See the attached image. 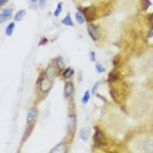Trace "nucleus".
Instances as JSON below:
<instances>
[{
  "label": "nucleus",
  "instance_id": "obj_33",
  "mask_svg": "<svg viewBox=\"0 0 153 153\" xmlns=\"http://www.w3.org/2000/svg\"><path fill=\"white\" fill-rule=\"evenodd\" d=\"M113 64H114V65H115V67H117V65H118V60H117V59H115V60H113Z\"/></svg>",
  "mask_w": 153,
  "mask_h": 153
},
{
  "label": "nucleus",
  "instance_id": "obj_4",
  "mask_svg": "<svg viewBox=\"0 0 153 153\" xmlns=\"http://www.w3.org/2000/svg\"><path fill=\"white\" fill-rule=\"evenodd\" d=\"M86 29H88V33H89V36L92 37L93 41H98V38H100V32H98V27H97L94 24L89 22Z\"/></svg>",
  "mask_w": 153,
  "mask_h": 153
},
{
  "label": "nucleus",
  "instance_id": "obj_27",
  "mask_svg": "<svg viewBox=\"0 0 153 153\" xmlns=\"http://www.w3.org/2000/svg\"><path fill=\"white\" fill-rule=\"evenodd\" d=\"M100 84H101V82H100V81H97V82H96V84H94V86H93V89H92V92H93V93H96V92H97V89H98V86H100Z\"/></svg>",
  "mask_w": 153,
  "mask_h": 153
},
{
  "label": "nucleus",
  "instance_id": "obj_26",
  "mask_svg": "<svg viewBox=\"0 0 153 153\" xmlns=\"http://www.w3.org/2000/svg\"><path fill=\"white\" fill-rule=\"evenodd\" d=\"M48 42V39L47 38H42V39L39 41V46H45V45H46Z\"/></svg>",
  "mask_w": 153,
  "mask_h": 153
},
{
  "label": "nucleus",
  "instance_id": "obj_1",
  "mask_svg": "<svg viewBox=\"0 0 153 153\" xmlns=\"http://www.w3.org/2000/svg\"><path fill=\"white\" fill-rule=\"evenodd\" d=\"M37 85H38V88H39V90L43 93V94H47V93L51 90V88H53V85H54V79L50 77V76H47L43 71L42 75L38 77Z\"/></svg>",
  "mask_w": 153,
  "mask_h": 153
},
{
  "label": "nucleus",
  "instance_id": "obj_20",
  "mask_svg": "<svg viewBox=\"0 0 153 153\" xmlns=\"http://www.w3.org/2000/svg\"><path fill=\"white\" fill-rule=\"evenodd\" d=\"M62 9H63V4H62V3H59L58 7H56V9H55V12H54V16H55V17H58L59 15H60Z\"/></svg>",
  "mask_w": 153,
  "mask_h": 153
},
{
  "label": "nucleus",
  "instance_id": "obj_21",
  "mask_svg": "<svg viewBox=\"0 0 153 153\" xmlns=\"http://www.w3.org/2000/svg\"><path fill=\"white\" fill-rule=\"evenodd\" d=\"M89 98H90V92L88 90V92H85L84 97H82V103H86V102L89 101Z\"/></svg>",
  "mask_w": 153,
  "mask_h": 153
},
{
  "label": "nucleus",
  "instance_id": "obj_30",
  "mask_svg": "<svg viewBox=\"0 0 153 153\" xmlns=\"http://www.w3.org/2000/svg\"><path fill=\"white\" fill-rule=\"evenodd\" d=\"M148 65H149V67H152V68H153V58H151V59L148 60Z\"/></svg>",
  "mask_w": 153,
  "mask_h": 153
},
{
  "label": "nucleus",
  "instance_id": "obj_13",
  "mask_svg": "<svg viewBox=\"0 0 153 153\" xmlns=\"http://www.w3.org/2000/svg\"><path fill=\"white\" fill-rule=\"evenodd\" d=\"M68 148L65 147V143H60V144H58L55 148L51 149V152L53 153H56V152H67Z\"/></svg>",
  "mask_w": 153,
  "mask_h": 153
},
{
  "label": "nucleus",
  "instance_id": "obj_10",
  "mask_svg": "<svg viewBox=\"0 0 153 153\" xmlns=\"http://www.w3.org/2000/svg\"><path fill=\"white\" fill-rule=\"evenodd\" d=\"M54 63H55L56 68L59 69V72H60V75H62V72L65 69V62H64V59L62 58V56H58V58L54 59Z\"/></svg>",
  "mask_w": 153,
  "mask_h": 153
},
{
  "label": "nucleus",
  "instance_id": "obj_5",
  "mask_svg": "<svg viewBox=\"0 0 153 153\" xmlns=\"http://www.w3.org/2000/svg\"><path fill=\"white\" fill-rule=\"evenodd\" d=\"M75 128H76V115L75 114H69L67 119V131L69 134H74Z\"/></svg>",
  "mask_w": 153,
  "mask_h": 153
},
{
  "label": "nucleus",
  "instance_id": "obj_29",
  "mask_svg": "<svg viewBox=\"0 0 153 153\" xmlns=\"http://www.w3.org/2000/svg\"><path fill=\"white\" fill-rule=\"evenodd\" d=\"M153 37V26L151 27V30H149V33H148V38H152Z\"/></svg>",
  "mask_w": 153,
  "mask_h": 153
},
{
  "label": "nucleus",
  "instance_id": "obj_18",
  "mask_svg": "<svg viewBox=\"0 0 153 153\" xmlns=\"http://www.w3.org/2000/svg\"><path fill=\"white\" fill-rule=\"evenodd\" d=\"M13 29H15V22H11L8 26H7V29H5V34H7V36L11 37L13 34Z\"/></svg>",
  "mask_w": 153,
  "mask_h": 153
},
{
  "label": "nucleus",
  "instance_id": "obj_32",
  "mask_svg": "<svg viewBox=\"0 0 153 153\" xmlns=\"http://www.w3.org/2000/svg\"><path fill=\"white\" fill-rule=\"evenodd\" d=\"M30 8H32V9H37V5H36V3H32V5H30Z\"/></svg>",
  "mask_w": 153,
  "mask_h": 153
},
{
  "label": "nucleus",
  "instance_id": "obj_3",
  "mask_svg": "<svg viewBox=\"0 0 153 153\" xmlns=\"http://www.w3.org/2000/svg\"><path fill=\"white\" fill-rule=\"evenodd\" d=\"M80 12L84 13L86 21H93L96 17V8L94 7H86V8H80Z\"/></svg>",
  "mask_w": 153,
  "mask_h": 153
},
{
  "label": "nucleus",
  "instance_id": "obj_12",
  "mask_svg": "<svg viewBox=\"0 0 153 153\" xmlns=\"http://www.w3.org/2000/svg\"><path fill=\"white\" fill-rule=\"evenodd\" d=\"M74 75H75V71H74L72 67H67L63 72H62V77H63L64 80H69Z\"/></svg>",
  "mask_w": 153,
  "mask_h": 153
},
{
  "label": "nucleus",
  "instance_id": "obj_6",
  "mask_svg": "<svg viewBox=\"0 0 153 153\" xmlns=\"http://www.w3.org/2000/svg\"><path fill=\"white\" fill-rule=\"evenodd\" d=\"M45 74H46L47 76H50V77L55 79V76L59 75L60 72H59V69L56 68V65H55V63H50L48 64V67L45 69Z\"/></svg>",
  "mask_w": 153,
  "mask_h": 153
},
{
  "label": "nucleus",
  "instance_id": "obj_23",
  "mask_svg": "<svg viewBox=\"0 0 153 153\" xmlns=\"http://www.w3.org/2000/svg\"><path fill=\"white\" fill-rule=\"evenodd\" d=\"M141 3H143V8H144V9H147L148 7L152 5V3L149 1V0H141Z\"/></svg>",
  "mask_w": 153,
  "mask_h": 153
},
{
  "label": "nucleus",
  "instance_id": "obj_8",
  "mask_svg": "<svg viewBox=\"0 0 153 153\" xmlns=\"http://www.w3.org/2000/svg\"><path fill=\"white\" fill-rule=\"evenodd\" d=\"M37 114H38L37 107H32V109L27 111V117H26V124L27 126H30V124L34 123V120H36V118H37Z\"/></svg>",
  "mask_w": 153,
  "mask_h": 153
},
{
  "label": "nucleus",
  "instance_id": "obj_15",
  "mask_svg": "<svg viewBox=\"0 0 153 153\" xmlns=\"http://www.w3.org/2000/svg\"><path fill=\"white\" fill-rule=\"evenodd\" d=\"M62 25H65V26H74V22H72V19H71V15L67 13L65 19L62 20Z\"/></svg>",
  "mask_w": 153,
  "mask_h": 153
},
{
  "label": "nucleus",
  "instance_id": "obj_9",
  "mask_svg": "<svg viewBox=\"0 0 153 153\" xmlns=\"http://www.w3.org/2000/svg\"><path fill=\"white\" fill-rule=\"evenodd\" d=\"M12 13H13V9H12V8H5V9H3L1 13H0V21H1V22H5L8 19H11Z\"/></svg>",
  "mask_w": 153,
  "mask_h": 153
},
{
  "label": "nucleus",
  "instance_id": "obj_25",
  "mask_svg": "<svg viewBox=\"0 0 153 153\" xmlns=\"http://www.w3.org/2000/svg\"><path fill=\"white\" fill-rule=\"evenodd\" d=\"M89 58H90V60L92 62H96V54L93 53V51H90L89 53Z\"/></svg>",
  "mask_w": 153,
  "mask_h": 153
},
{
  "label": "nucleus",
  "instance_id": "obj_11",
  "mask_svg": "<svg viewBox=\"0 0 153 153\" xmlns=\"http://www.w3.org/2000/svg\"><path fill=\"white\" fill-rule=\"evenodd\" d=\"M143 151L153 153V139H147V140L144 141V144H143Z\"/></svg>",
  "mask_w": 153,
  "mask_h": 153
},
{
  "label": "nucleus",
  "instance_id": "obj_24",
  "mask_svg": "<svg viewBox=\"0 0 153 153\" xmlns=\"http://www.w3.org/2000/svg\"><path fill=\"white\" fill-rule=\"evenodd\" d=\"M147 19H148V22L151 24V26H153V13L148 15V16H147Z\"/></svg>",
  "mask_w": 153,
  "mask_h": 153
},
{
  "label": "nucleus",
  "instance_id": "obj_16",
  "mask_svg": "<svg viewBox=\"0 0 153 153\" xmlns=\"http://www.w3.org/2000/svg\"><path fill=\"white\" fill-rule=\"evenodd\" d=\"M80 137H81V140L86 141L89 139V128H82L81 131H80Z\"/></svg>",
  "mask_w": 153,
  "mask_h": 153
},
{
  "label": "nucleus",
  "instance_id": "obj_19",
  "mask_svg": "<svg viewBox=\"0 0 153 153\" xmlns=\"http://www.w3.org/2000/svg\"><path fill=\"white\" fill-rule=\"evenodd\" d=\"M25 15H26V12L24 11V9L22 11H20V12H17L16 16H15V21H21L24 17H25Z\"/></svg>",
  "mask_w": 153,
  "mask_h": 153
},
{
  "label": "nucleus",
  "instance_id": "obj_2",
  "mask_svg": "<svg viewBox=\"0 0 153 153\" xmlns=\"http://www.w3.org/2000/svg\"><path fill=\"white\" fill-rule=\"evenodd\" d=\"M93 143H94L96 148H101L103 145H106V137L105 134L100 130L98 127H94V136H93Z\"/></svg>",
  "mask_w": 153,
  "mask_h": 153
},
{
  "label": "nucleus",
  "instance_id": "obj_17",
  "mask_svg": "<svg viewBox=\"0 0 153 153\" xmlns=\"http://www.w3.org/2000/svg\"><path fill=\"white\" fill-rule=\"evenodd\" d=\"M76 21H77L79 24H80V25H82V24H84L85 21H86V20H85V16H84V13H82V12H77V13H76Z\"/></svg>",
  "mask_w": 153,
  "mask_h": 153
},
{
  "label": "nucleus",
  "instance_id": "obj_28",
  "mask_svg": "<svg viewBox=\"0 0 153 153\" xmlns=\"http://www.w3.org/2000/svg\"><path fill=\"white\" fill-rule=\"evenodd\" d=\"M38 3H39V8H43V7L46 5V0H39Z\"/></svg>",
  "mask_w": 153,
  "mask_h": 153
},
{
  "label": "nucleus",
  "instance_id": "obj_34",
  "mask_svg": "<svg viewBox=\"0 0 153 153\" xmlns=\"http://www.w3.org/2000/svg\"><path fill=\"white\" fill-rule=\"evenodd\" d=\"M37 1H39V0H30V3H37Z\"/></svg>",
  "mask_w": 153,
  "mask_h": 153
},
{
  "label": "nucleus",
  "instance_id": "obj_31",
  "mask_svg": "<svg viewBox=\"0 0 153 153\" xmlns=\"http://www.w3.org/2000/svg\"><path fill=\"white\" fill-rule=\"evenodd\" d=\"M9 0H0V5H4L5 3H8Z\"/></svg>",
  "mask_w": 153,
  "mask_h": 153
},
{
  "label": "nucleus",
  "instance_id": "obj_22",
  "mask_svg": "<svg viewBox=\"0 0 153 153\" xmlns=\"http://www.w3.org/2000/svg\"><path fill=\"white\" fill-rule=\"evenodd\" d=\"M96 69L98 74H102V72H105V68H103V65H101L100 63H96Z\"/></svg>",
  "mask_w": 153,
  "mask_h": 153
},
{
  "label": "nucleus",
  "instance_id": "obj_14",
  "mask_svg": "<svg viewBox=\"0 0 153 153\" xmlns=\"http://www.w3.org/2000/svg\"><path fill=\"white\" fill-rule=\"evenodd\" d=\"M117 80H118V71L117 69H114V71H111L109 74V76H107V81L111 84V82L117 81Z\"/></svg>",
  "mask_w": 153,
  "mask_h": 153
},
{
  "label": "nucleus",
  "instance_id": "obj_7",
  "mask_svg": "<svg viewBox=\"0 0 153 153\" xmlns=\"http://www.w3.org/2000/svg\"><path fill=\"white\" fill-rule=\"evenodd\" d=\"M74 92H75V85L72 84L71 81H67L64 85V98H71L74 96Z\"/></svg>",
  "mask_w": 153,
  "mask_h": 153
}]
</instances>
